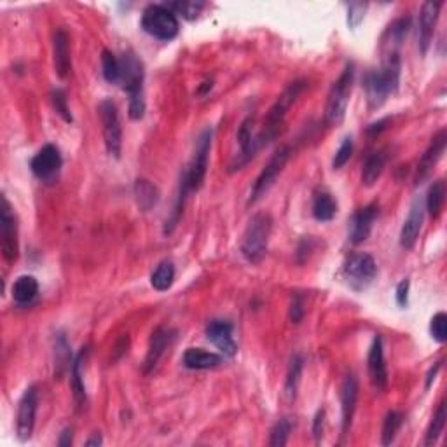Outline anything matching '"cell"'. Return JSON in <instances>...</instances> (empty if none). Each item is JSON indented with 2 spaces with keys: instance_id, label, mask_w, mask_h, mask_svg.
<instances>
[{
  "instance_id": "ffe728a7",
  "label": "cell",
  "mask_w": 447,
  "mask_h": 447,
  "mask_svg": "<svg viewBox=\"0 0 447 447\" xmlns=\"http://www.w3.org/2000/svg\"><path fill=\"white\" fill-rule=\"evenodd\" d=\"M358 402V381L353 374H348L341 386V410H343V434L350 431Z\"/></svg>"
},
{
  "instance_id": "f1b7e54d",
  "label": "cell",
  "mask_w": 447,
  "mask_h": 447,
  "mask_svg": "<svg viewBox=\"0 0 447 447\" xmlns=\"http://www.w3.org/2000/svg\"><path fill=\"white\" fill-rule=\"evenodd\" d=\"M302 369H304V358L300 355H294L290 360V365H288L287 371V379H285V397L288 400H294L295 395H298V388L300 383V376H302Z\"/></svg>"
},
{
  "instance_id": "7402d4cb",
  "label": "cell",
  "mask_w": 447,
  "mask_h": 447,
  "mask_svg": "<svg viewBox=\"0 0 447 447\" xmlns=\"http://www.w3.org/2000/svg\"><path fill=\"white\" fill-rule=\"evenodd\" d=\"M171 339H173V332L170 329L159 327L152 332L149 341V350H147V357L144 360V371L150 372L156 369V365L159 364L161 357L164 355V351L168 350V346L171 344Z\"/></svg>"
},
{
  "instance_id": "6da1fadb",
  "label": "cell",
  "mask_w": 447,
  "mask_h": 447,
  "mask_svg": "<svg viewBox=\"0 0 447 447\" xmlns=\"http://www.w3.org/2000/svg\"><path fill=\"white\" fill-rule=\"evenodd\" d=\"M400 56L398 53L386 54L379 68H372L364 77V90L371 111L383 107L384 102L398 90L400 84Z\"/></svg>"
},
{
  "instance_id": "3957f363",
  "label": "cell",
  "mask_w": 447,
  "mask_h": 447,
  "mask_svg": "<svg viewBox=\"0 0 447 447\" xmlns=\"http://www.w3.org/2000/svg\"><path fill=\"white\" fill-rule=\"evenodd\" d=\"M121 86L130 94V117L138 121L145 114L144 100V65L138 60L137 54L124 53L121 56Z\"/></svg>"
},
{
  "instance_id": "5b68a950",
  "label": "cell",
  "mask_w": 447,
  "mask_h": 447,
  "mask_svg": "<svg viewBox=\"0 0 447 447\" xmlns=\"http://www.w3.org/2000/svg\"><path fill=\"white\" fill-rule=\"evenodd\" d=\"M142 28L145 34L157 40L170 42L180 32L178 18L166 4H150L142 13Z\"/></svg>"
},
{
  "instance_id": "44dd1931",
  "label": "cell",
  "mask_w": 447,
  "mask_h": 447,
  "mask_svg": "<svg viewBox=\"0 0 447 447\" xmlns=\"http://www.w3.org/2000/svg\"><path fill=\"white\" fill-rule=\"evenodd\" d=\"M53 61H54V72H56L60 79H67L68 72H71L72 61H71V39H68L67 32L63 28H58L54 32L53 37Z\"/></svg>"
},
{
  "instance_id": "d4e9b609",
  "label": "cell",
  "mask_w": 447,
  "mask_h": 447,
  "mask_svg": "<svg viewBox=\"0 0 447 447\" xmlns=\"http://www.w3.org/2000/svg\"><path fill=\"white\" fill-rule=\"evenodd\" d=\"M384 164H386V154H384L383 150L372 152L371 156L365 159L364 168H362V184L367 187H372L376 184L377 178L383 173Z\"/></svg>"
},
{
  "instance_id": "b9f144b4",
  "label": "cell",
  "mask_w": 447,
  "mask_h": 447,
  "mask_svg": "<svg viewBox=\"0 0 447 447\" xmlns=\"http://www.w3.org/2000/svg\"><path fill=\"white\" fill-rule=\"evenodd\" d=\"M56 357H58V365H61V367H67L68 362L72 364L71 346H68V341L67 337H65V334L56 336Z\"/></svg>"
},
{
  "instance_id": "4fadbf2b",
  "label": "cell",
  "mask_w": 447,
  "mask_h": 447,
  "mask_svg": "<svg viewBox=\"0 0 447 447\" xmlns=\"http://www.w3.org/2000/svg\"><path fill=\"white\" fill-rule=\"evenodd\" d=\"M444 6V2H424L421 6L420 11V21H417V46H420V53L427 54L430 49L431 42H434L435 35V27H437L439 16H441V9Z\"/></svg>"
},
{
  "instance_id": "484cf974",
  "label": "cell",
  "mask_w": 447,
  "mask_h": 447,
  "mask_svg": "<svg viewBox=\"0 0 447 447\" xmlns=\"http://www.w3.org/2000/svg\"><path fill=\"white\" fill-rule=\"evenodd\" d=\"M337 214V203L331 192H318L313 201V217L318 222H331Z\"/></svg>"
},
{
  "instance_id": "7dc6e473",
  "label": "cell",
  "mask_w": 447,
  "mask_h": 447,
  "mask_svg": "<svg viewBox=\"0 0 447 447\" xmlns=\"http://www.w3.org/2000/svg\"><path fill=\"white\" fill-rule=\"evenodd\" d=\"M441 367H442V362H437V364H435V367L430 369V372H428V376H427V388L431 386V383H434L435 376H437L439 369Z\"/></svg>"
},
{
  "instance_id": "e575fe53",
  "label": "cell",
  "mask_w": 447,
  "mask_h": 447,
  "mask_svg": "<svg viewBox=\"0 0 447 447\" xmlns=\"http://www.w3.org/2000/svg\"><path fill=\"white\" fill-rule=\"evenodd\" d=\"M102 72L107 82L111 84H119L121 82V58H117L112 51L105 49L102 53Z\"/></svg>"
},
{
  "instance_id": "e0dca14e",
  "label": "cell",
  "mask_w": 447,
  "mask_h": 447,
  "mask_svg": "<svg viewBox=\"0 0 447 447\" xmlns=\"http://www.w3.org/2000/svg\"><path fill=\"white\" fill-rule=\"evenodd\" d=\"M446 145H447V131L441 130L434 137L430 147L424 150V154L421 156L420 164H417L416 177H414V182H416V184H423V180H427L428 175L431 173L435 164L439 163V159H441L442 154H444Z\"/></svg>"
},
{
  "instance_id": "bcb514c9",
  "label": "cell",
  "mask_w": 447,
  "mask_h": 447,
  "mask_svg": "<svg viewBox=\"0 0 447 447\" xmlns=\"http://www.w3.org/2000/svg\"><path fill=\"white\" fill-rule=\"evenodd\" d=\"M72 444V428H65L63 434H61V439L58 441V446L61 447H67Z\"/></svg>"
},
{
  "instance_id": "52a82bcc",
  "label": "cell",
  "mask_w": 447,
  "mask_h": 447,
  "mask_svg": "<svg viewBox=\"0 0 447 447\" xmlns=\"http://www.w3.org/2000/svg\"><path fill=\"white\" fill-rule=\"evenodd\" d=\"M290 159V147L288 145H281V147L276 149V152L271 156L269 163L264 166V170L261 171V175L257 177L255 184L252 185V192H250V200H248V204H255L259 200H262L269 189L276 184L278 177L283 171L285 164Z\"/></svg>"
},
{
  "instance_id": "cb8c5ba5",
  "label": "cell",
  "mask_w": 447,
  "mask_h": 447,
  "mask_svg": "<svg viewBox=\"0 0 447 447\" xmlns=\"http://www.w3.org/2000/svg\"><path fill=\"white\" fill-rule=\"evenodd\" d=\"M37 298H39V281L35 280V276L23 274V276H20L16 281H14L13 299L18 306L21 307L32 306Z\"/></svg>"
},
{
  "instance_id": "277c9868",
  "label": "cell",
  "mask_w": 447,
  "mask_h": 447,
  "mask_svg": "<svg viewBox=\"0 0 447 447\" xmlns=\"http://www.w3.org/2000/svg\"><path fill=\"white\" fill-rule=\"evenodd\" d=\"M271 231H273V219L269 214H255L248 222L241 238V255L250 264H259L267 252Z\"/></svg>"
},
{
  "instance_id": "8fae6325",
  "label": "cell",
  "mask_w": 447,
  "mask_h": 447,
  "mask_svg": "<svg viewBox=\"0 0 447 447\" xmlns=\"http://www.w3.org/2000/svg\"><path fill=\"white\" fill-rule=\"evenodd\" d=\"M0 247H2L6 262L13 264L18 261V255H20L18 219L6 196H2V210H0Z\"/></svg>"
},
{
  "instance_id": "4dcf8cb0",
  "label": "cell",
  "mask_w": 447,
  "mask_h": 447,
  "mask_svg": "<svg viewBox=\"0 0 447 447\" xmlns=\"http://www.w3.org/2000/svg\"><path fill=\"white\" fill-rule=\"evenodd\" d=\"M444 200H446L444 180L434 182L430 189H428V196H427V210L434 219H437L439 215H441L442 207H444Z\"/></svg>"
},
{
  "instance_id": "60d3db41",
  "label": "cell",
  "mask_w": 447,
  "mask_h": 447,
  "mask_svg": "<svg viewBox=\"0 0 447 447\" xmlns=\"http://www.w3.org/2000/svg\"><path fill=\"white\" fill-rule=\"evenodd\" d=\"M365 11H367V4H362V2L348 4V25H350L351 28H357L358 25L364 21Z\"/></svg>"
},
{
  "instance_id": "d590c367",
  "label": "cell",
  "mask_w": 447,
  "mask_h": 447,
  "mask_svg": "<svg viewBox=\"0 0 447 447\" xmlns=\"http://www.w3.org/2000/svg\"><path fill=\"white\" fill-rule=\"evenodd\" d=\"M168 7L173 11L175 14H180L185 20H194L201 14L207 4L200 2V0H175V2H168Z\"/></svg>"
},
{
  "instance_id": "7bdbcfd3",
  "label": "cell",
  "mask_w": 447,
  "mask_h": 447,
  "mask_svg": "<svg viewBox=\"0 0 447 447\" xmlns=\"http://www.w3.org/2000/svg\"><path fill=\"white\" fill-rule=\"evenodd\" d=\"M304 318V299L300 295H295L290 304V320L292 324H300Z\"/></svg>"
},
{
  "instance_id": "9c48e42d",
  "label": "cell",
  "mask_w": 447,
  "mask_h": 447,
  "mask_svg": "<svg viewBox=\"0 0 447 447\" xmlns=\"http://www.w3.org/2000/svg\"><path fill=\"white\" fill-rule=\"evenodd\" d=\"M98 114H100L105 149L112 157L119 159L123 150V128L116 104L112 100H104L98 105Z\"/></svg>"
},
{
  "instance_id": "8d00e7d4",
  "label": "cell",
  "mask_w": 447,
  "mask_h": 447,
  "mask_svg": "<svg viewBox=\"0 0 447 447\" xmlns=\"http://www.w3.org/2000/svg\"><path fill=\"white\" fill-rule=\"evenodd\" d=\"M290 431H292V421L288 420V417L280 420L276 424H274L273 430H271L269 446L271 447H283L288 442Z\"/></svg>"
},
{
  "instance_id": "d6a6232c",
  "label": "cell",
  "mask_w": 447,
  "mask_h": 447,
  "mask_svg": "<svg viewBox=\"0 0 447 447\" xmlns=\"http://www.w3.org/2000/svg\"><path fill=\"white\" fill-rule=\"evenodd\" d=\"M402 423H404V416H402L400 412H397V410H390V412L386 414V417H384L383 434H381V444L383 446L393 444Z\"/></svg>"
},
{
  "instance_id": "83f0119b",
  "label": "cell",
  "mask_w": 447,
  "mask_h": 447,
  "mask_svg": "<svg viewBox=\"0 0 447 447\" xmlns=\"http://www.w3.org/2000/svg\"><path fill=\"white\" fill-rule=\"evenodd\" d=\"M86 355V350H80L79 353L75 355V358L72 360L71 364V384H72V391H74V398L77 404H84L86 402V386H84V381H82V358Z\"/></svg>"
},
{
  "instance_id": "f6af8a7d",
  "label": "cell",
  "mask_w": 447,
  "mask_h": 447,
  "mask_svg": "<svg viewBox=\"0 0 447 447\" xmlns=\"http://www.w3.org/2000/svg\"><path fill=\"white\" fill-rule=\"evenodd\" d=\"M324 423H325V410L320 409L314 416L313 421V435H314V441L320 442L322 441V435H324Z\"/></svg>"
},
{
  "instance_id": "74e56055",
  "label": "cell",
  "mask_w": 447,
  "mask_h": 447,
  "mask_svg": "<svg viewBox=\"0 0 447 447\" xmlns=\"http://www.w3.org/2000/svg\"><path fill=\"white\" fill-rule=\"evenodd\" d=\"M51 102H53L54 111H56L61 117H63V121L72 123V114H71V109H68L67 94H65V91L63 90H54L53 93H51Z\"/></svg>"
},
{
  "instance_id": "30bf717a",
  "label": "cell",
  "mask_w": 447,
  "mask_h": 447,
  "mask_svg": "<svg viewBox=\"0 0 447 447\" xmlns=\"http://www.w3.org/2000/svg\"><path fill=\"white\" fill-rule=\"evenodd\" d=\"M343 271L351 287L357 290H364L376 280L377 264L372 255L365 254V252H357L346 259Z\"/></svg>"
},
{
  "instance_id": "7a4b0ae2",
  "label": "cell",
  "mask_w": 447,
  "mask_h": 447,
  "mask_svg": "<svg viewBox=\"0 0 447 447\" xmlns=\"http://www.w3.org/2000/svg\"><path fill=\"white\" fill-rule=\"evenodd\" d=\"M304 90V82L302 80H298V82H292L287 90L283 91L280 98L276 100V104L271 107V111L267 112L266 117V124L257 135H254V154H257L259 150L269 145L274 138L280 135L281 126L285 123V117H287L288 111L292 109V105L295 104V100L299 98L300 91Z\"/></svg>"
},
{
  "instance_id": "ee69618b",
  "label": "cell",
  "mask_w": 447,
  "mask_h": 447,
  "mask_svg": "<svg viewBox=\"0 0 447 447\" xmlns=\"http://www.w3.org/2000/svg\"><path fill=\"white\" fill-rule=\"evenodd\" d=\"M409 287H410V281L409 280H402L400 283H398L397 294H395V298H397V304L400 307L408 306V302H409Z\"/></svg>"
},
{
  "instance_id": "5bb4252c",
  "label": "cell",
  "mask_w": 447,
  "mask_h": 447,
  "mask_svg": "<svg viewBox=\"0 0 447 447\" xmlns=\"http://www.w3.org/2000/svg\"><path fill=\"white\" fill-rule=\"evenodd\" d=\"M61 164H63V159H61V154L56 145L46 144L34 156L30 168L32 173H34L39 180L47 182L53 180V178L56 177L58 171L61 170Z\"/></svg>"
},
{
  "instance_id": "ba28073f",
  "label": "cell",
  "mask_w": 447,
  "mask_h": 447,
  "mask_svg": "<svg viewBox=\"0 0 447 447\" xmlns=\"http://www.w3.org/2000/svg\"><path fill=\"white\" fill-rule=\"evenodd\" d=\"M212 137H214V131H212L210 128H207V130L200 135L192 159H190V163L187 164L184 173H182L187 185H189L190 192L200 189V187L203 185L204 177H207L208 156H210L212 149Z\"/></svg>"
},
{
  "instance_id": "1f68e13d",
  "label": "cell",
  "mask_w": 447,
  "mask_h": 447,
  "mask_svg": "<svg viewBox=\"0 0 447 447\" xmlns=\"http://www.w3.org/2000/svg\"><path fill=\"white\" fill-rule=\"evenodd\" d=\"M409 28H410V20H409V18H400V20L393 21V23H391L390 27H388L386 35H384V37H388L386 44H390V46H391L390 53H388V54L398 53V51L395 49V47H398L402 42H404V39L408 37Z\"/></svg>"
},
{
  "instance_id": "836d02e7",
  "label": "cell",
  "mask_w": 447,
  "mask_h": 447,
  "mask_svg": "<svg viewBox=\"0 0 447 447\" xmlns=\"http://www.w3.org/2000/svg\"><path fill=\"white\" fill-rule=\"evenodd\" d=\"M446 420H447V412H446V402H442L439 405L437 410H435L434 417H431V423L427 430V437H424V446H434L435 442L439 441V437L442 435L446 428Z\"/></svg>"
},
{
  "instance_id": "f35d334b",
  "label": "cell",
  "mask_w": 447,
  "mask_h": 447,
  "mask_svg": "<svg viewBox=\"0 0 447 447\" xmlns=\"http://www.w3.org/2000/svg\"><path fill=\"white\" fill-rule=\"evenodd\" d=\"M430 332L437 343H446L447 341V314L446 313H437L431 318L430 324Z\"/></svg>"
},
{
  "instance_id": "603a6c76",
  "label": "cell",
  "mask_w": 447,
  "mask_h": 447,
  "mask_svg": "<svg viewBox=\"0 0 447 447\" xmlns=\"http://www.w3.org/2000/svg\"><path fill=\"white\" fill-rule=\"evenodd\" d=\"M182 362L190 371H208V369L222 365L223 358L214 351L203 350V348H189V350H185Z\"/></svg>"
},
{
  "instance_id": "f546056e",
  "label": "cell",
  "mask_w": 447,
  "mask_h": 447,
  "mask_svg": "<svg viewBox=\"0 0 447 447\" xmlns=\"http://www.w3.org/2000/svg\"><path fill=\"white\" fill-rule=\"evenodd\" d=\"M175 281V266L171 261H163L159 266L154 269L152 276H150V285L154 287V290L157 292H166L168 288H171Z\"/></svg>"
},
{
  "instance_id": "9a60e30c",
  "label": "cell",
  "mask_w": 447,
  "mask_h": 447,
  "mask_svg": "<svg viewBox=\"0 0 447 447\" xmlns=\"http://www.w3.org/2000/svg\"><path fill=\"white\" fill-rule=\"evenodd\" d=\"M424 221V201L423 197H416L410 204V210L408 219H405L404 226L400 231V247L404 250H410L416 245L417 238H420L421 227Z\"/></svg>"
},
{
  "instance_id": "ab89813d",
  "label": "cell",
  "mask_w": 447,
  "mask_h": 447,
  "mask_svg": "<svg viewBox=\"0 0 447 447\" xmlns=\"http://www.w3.org/2000/svg\"><path fill=\"white\" fill-rule=\"evenodd\" d=\"M351 154H353V140H351V137H346L343 140V144H341V147L337 149L334 161H332V166H334V170L343 168L344 164L350 161Z\"/></svg>"
},
{
  "instance_id": "d6986e66",
  "label": "cell",
  "mask_w": 447,
  "mask_h": 447,
  "mask_svg": "<svg viewBox=\"0 0 447 447\" xmlns=\"http://www.w3.org/2000/svg\"><path fill=\"white\" fill-rule=\"evenodd\" d=\"M369 374H371V381L374 388H377L379 391L386 390L388 386V371H386V362H384V351H383V337L376 336L374 337L371 350H369Z\"/></svg>"
},
{
  "instance_id": "7c38bea8",
  "label": "cell",
  "mask_w": 447,
  "mask_h": 447,
  "mask_svg": "<svg viewBox=\"0 0 447 447\" xmlns=\"http://www.w3.org/2000/svg\"><path fill=\"white\" fill-rule=\"evenodd\" d=\"M39 408V391L35 384L28 386L25 393L21 395L20 404H18L16 416V434L21 442H27L32 439L35 428V417H37Z\"/></svg>"
},
{
  "instance_id": "8992f818",
  "label": "cell",
  "mask_w": 447,
  "mask_h": 447,
  "mask_svg": "<svg viewBox=\"0 0 447 447\" xmlns=\"http://www.w3.org/2000/svg\"><path fill=\"white\" fill-rule=\"evenodd\" d=\"M355 79V65L348 63L339 79L332 84L327 97V107H325V121L331 126H337L343 123L344 116L348 111V102L351 97V87H353Z\"/></svg>"
},
{
  "instance_id": "2e32d148",
  "label": "cell",
  "mask_w": 447,
  "mask_h": 447,
  "mask_svg": "<svg viewBox=\"0 0 447 447\" xmlns=\"http://www.w3.org/2000/svg\"><path fill=\"white\" fill-rule=\"evenodd\" d=\"M379 207L376 203L367 204L353 214L350 221V240L353 245H360L371 236L374 222H376Z\"/></svg>"
},
{
  "instance_id": "c3c4849f",
  "label": "cell",
  "mask_w": 447,
  "mask_h": 447,
  "mask_svg": "<svg viewBox=\"0 0 447 447\" xmlns=\"http://www.w3.org/2000/svg\"><path fill=\"white\" fill-rule=\"evenodd\" d=\"M390 123V119H383V121H379V123H376V124H372L371 128H369V135H376V133H379L381 130H384V128H386V124Z\"/></svg>"
},
{
  "instance_id": "681fc988",
  "label": "cell",
  "mask_w": 447,
  "mask_h": 447,
  "mask_svg": "<svg viewBox=\"0 0 447 447\" xmlns=\"http://www.w3.org/2000/svg\"><path fill=\"white\" fill-rule=\"evenodd\" d=\"M102 444H104V441H102V437H100V435H98V434L93 435V437L87 439V441H86V446H87V447H93V446L98 447V446H102Z\"/></svg>"
},
{
  "instance_id": "4316f807",
  "label": "cell",
  "mask_w": 447,
  "mask_h": 447,
  "mask_svg": "<svg viewBox=\"0 0 447 447\" xmlns=\"http://www.w3.org/2000/svg\"><path fill=\"white\" fill-rule=\"evenodd\" d=\"M135 197H137L138 207L144 212L152 210V207H156L157 200H159V190L156 189V185L150 184L145 178H138L135 182Z\"/></svg>"
},
{
  "instance_id": "ac0fdd59",
  "label": "cell",
  "mask_w": 447,
  "mask_h": 447,
  "mask_svg": "<svg viewBox=\"0 0 447 447\" xmlns=\"http://www.w3.org/2000/svg\"><path fill=\"white\" fill-rule=\"evenodd\" d=\"M233 331L234 325L227 320H212L210 324L207 325V339L210 341L212 344L219 348L222 351L223 357H231L233 358L236 355L238 346L233 339Z\"/></svg>"
}]
</instances>
